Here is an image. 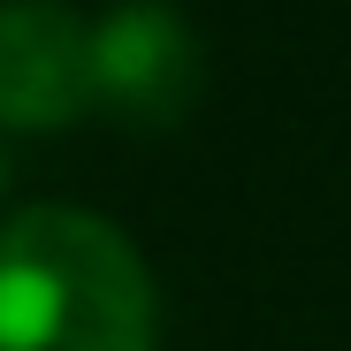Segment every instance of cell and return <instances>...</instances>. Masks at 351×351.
<instances>
[{"instance_id":"2","label":"cell","mask_w":351,"mask_h":351,"mask_svg":"<svg viewBox=\"0 0 351 351\" xmlns=\"http://www.w3.org/2000/svg\"><path fill=\"white\" fill-rule=\"evenodd\" d=\"M206 46L199 31L160 8V0H123L92 23V107L123 130H176L199 107Z\"/></svg>"},{"instance_id":"3","label":"cell","mask_w":351,"mask_h":351,"mask_svg":"<svg viewBox=\"0 0 351 351\" xmlns=\"http://www.w3.org/2000/svg\"><path fill=\"white\" fill-rule=\"evenodd\" d=\"M92 107V23L69 0H0V130H69Z\"/></svg>"},{"instance_id":"4","label":"cell","mask_w":351,"mask_h":351,"mask_svg":"<svg viewBox=\"0 0 351 351\" xmlns=\"http://www.w3.org/2000/svg\"><path fill=\"white\" fill-rule=\"evenodd\" d=\"M0 191H8V153H0Z\"/></svg>"},{"instance_id":"1","label":"cell","mask_w":351,"mask_h":351,"mask_svg":"<svg viewBox=\"0 0 351 351\" xmlns=\"http://www.w3.org/2000/svg\"><path fill=\"white\" fill-rule=\"evenodd\" d=\"M160 290L145 252L92 206L0 221V351H153Z\"/></svg>"}]
</instances>
